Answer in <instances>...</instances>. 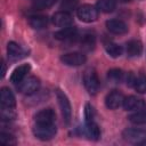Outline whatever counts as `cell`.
Segmentation results:
<instances>
[{
  "label": "cell",
  "mask_w": 146,
  "mask_h": 146,
  "mask_svg": "<svg viewBox=\"0 0 146 146\" xmlns=\"http://www.w3.org/2000/svg\"><path fill=\"white\" fill-rule=\"evenodd\" d=\"M57 132L55 123H35L33 127V135L40 140H49Z\"/></svg>",
  "instance_id": "1"
},
{
  "label": "cell",
  "mask_w": 146,
  "mask_h": 146,
  "mask_svg": "<svg viewBox=\"0 0 146 146\" xmlns=\"http://www.w3.org/2000/svg\"><path fill=\"white\" fill-rule=\"evenodd\" d=\"M83 84L90 95H96L99 90V79L94 68H87L83 73Z\"/></svg>",
  "instance_id": "2"
},
{
  "label": "cell",
  "mask_w": 146,
  "mask_h": 146,
  "mask_svg": "<svg viewBox=\"0 0 146 146\" xmlns=\"http://www.w3.org/2000/svg\"><path fill=\"white\" fill-rule=\"evenodd\" d=\"M98 9L91 5H82L76 9V16L84 23H92L98 18Z\"/></svg>",
  "instance_id": "3"
},
{
  "label": "cell",
  "mask_w": 146,
  "mask_h": 146,
  "mask_svg": "<svg viewBox=\"0 0 146 146\" xmlns=\"http://www.w3.org/2000/svg\"><path fill=\"white\" fill-rule=\"evenodd\" d=\"M17 88H18L19 92L27 95V96H31L39 90L40 80L36 76H27L17 84Z\"/></svg>",
  "instance_id": "4"
},
{
  "label": "cell",
  "mask_w": 146,
  "mask_h": 146,
  "mask_svg": "<svg viewBox=\"0 0 146 146\" xmlns=\"http://www.w3.org/2000/svg\"><path fill=\"white\" fill-rule=\"evenodd\" d=\"M56 96H57V100H58V104H59V107H60L63 119L68 124L71 122V117H72V108H71L70 100H68L67 96L59 89L56 90Z\"/></svg>",
  "instance_id": "5"
},
{
  "label": "cell",
  "mask_w": 146,
  "mask_h": 146,
  "mask_svg": "<svg viewBox=\"0 0 146 146\" xmlns=\"http://www.w3.org/2000/svg\"><path fill=\"white\" fill-rule=\"evenodd\" d=\"M123 138L127 141L133 144H144L146 143V130L138 128H128L122 133Z\"/></svg>",
  "instance_id": "6"
},
{
  "label": "cell",
  "mask_w": 146,
  "mask_h": 146,
  "mask_svg": "<svg viewBox=\"0 0 146 146\" xmlns=\"http://www.w3.org/2000/svg\"><path fill=\"white\" fill-rule=\"evenodd\" d=\"M60 60L63 64H65L67 66H80L86 63L87 57L84 54L75 51V52H67V54L62 55Z\"/></svg>",
  "instance_id": "7"
},
{
  "label": "cell",
  "mask_w": 146,
  "mask_h": 146,
  "mask_svg": "<svg viewBox=\"0 0 146 146\" xmlns=\"http://www.w3.org/2000/svg\"><path fill=\"white\" fill-rule=\"evenodd\" d=\"M122 106L125 111L135 112V111L146 108V103L143 98H139L137 96H128V97H124Z\"/></svg>",
  "instance_id": "8"
},
{
  "label": "cell",
  "mask_w": 146,
  "mask_h": 146,
  "mask_svg": "<svg viewBox=\"0 0 146 146\" xmlns=\"http://www.w3.org/2000/svg\"><path fill=\"white\" fill-rule=\"evenodd\" d=\"M124 100V96L119 90H112L110 94H107L105 98V105L110 110H116L119 108Z\"/></svg>",
  "instance_id": "9"
},
{
  "label": "cell",
  "mask_w": 146,
  "mask_h": 146,
  "mask_svg": "<svg viewBox=\"0 0 146 146\" xmlns=\"http://www.w3.org/2000/svg\"><path fill=\"white\" fill-rule=\"evenodd\" d=\"M51 22L54 25L59 26V27H66V26H71L73 23V18L72 15L68 11L65 10H60L57 11L52 15L51 17Z\"/></svg>",
  "instance_id": "10"
},
{
  "label": "cell",
  "mask_w": 146,
  "mask_h": 146,
  "mask_svg": "<svg viewBox=\"0 0 146 146\" xmlns=\"http://www.w3.org/2000/svg\"><path fill=\"white\" fill-rule=\"evenodd\" d=\"M35 123H55L56 113L51 108H43L34 115Z\"/></svg>",
  "instance_id": "11"
},
{
  "label": "cell",
  "mask_w": 146,
  "mask_h": 146,
  "mask_svg": "<svg viewBox=\"0 0 146 146\" xmlns=\"http://www.w3.org/2000/svg\"><path fill=\"white\" fill-rule=\"evenodd\" d=\"M30 71H31V65L30 64H22V65H19L18 67H16L13 71L11 75H10V81L13 83L18 84L21 81H23L26 78V75H27V73Z\"/></svg>",
  "instance_id": "12"
},
{
  "label": "cell",
  "mask_w": 146,
  "mask_h": 146,
  "mask_svg": "<svg viewBox=\"0 0 146 146\" xmlns=\"http://www.w3.org/2000/svg\"><path fill=\"white\" fill-rule=\"evenodd\" d=\"M106 27L111 33L124 34L128 32V25L121 19H110L106 22Z\"/></svg>",
  "instance_id": "13"
},
{
  "label": "cell",
  "mask_w": 146,
  "mask_h": 146,
  "mask_svg": "<svg viewBox=\"0 0 146 146\" xmlns=\"http://www.w3.org/2000/svg\"><path fill=\"white\" fill-rule=\"evenodd\" d=\"M54 36L57 39V40H63V41H66V40H73L78 36V30L76 27L74 26H66V27H63L62 30L57 31Z\"/></svg>",
  "instance_id": "14"
},
{
  "label": "cell",
  "mask_w": 146,
  "mask_h": 146,
  "mask_svg": "<svg viewBox=\"0 0 146 146\" xmlns=\"http://www.w3.org/2000/svg\"><path fill=\"white\" fill-rule=\"evenodd\" d=\"M83 133L91 140H98L100 138V129L95 121L86 122L83 127Z\"/></svg>",
  "instance_id": "15"
},
{
  "label": "cell",
  "mask_w": 146,
  "mask_h": 146,
  "mask_svg": "<svg viewBox=\"0 0 146 146\" xmlns=\"http://www.w3.org/2000/svg\"><path fill=\"white\" fill-rule=\"evenodd\" d=\"M7 52H8V57L13 60H17V59H21L22 57L25 56V51L24 49L17 44L16 42L14 41H10L7 46Z\"/></svg>",
  "instance_id": "16"
},
{
  "label": "cell",
  "mask_w": 146,
  "mask_h": 146,
  "mask_svg": "<svg viewBox=\"0 0 146 146\" xmlns=\"http://www.w3.org/2000/svg\"><path fill=\"white\" fill-rule=\"evenodd\" d=\"M0 99H1V106L5 107H13L15 108L16 105V100H15V96L13 94V91L9 88H2L1 92H0Z\"/></svg>",
  "instance_id": "17"
},
{
  "label": "cell",
  "mask_w": 146,
  "mask_h": 146,
  "mask_svg": "<svg viewBox=\"0 0 146 146\" xmlns=\"http://www.w3.org/2000/svg\"><path fill=\"white\" fill-rule=\"evenodd\" d=\"M125 51L130 57H138L143 52V44L139 40H130L125 44Z\"/></svg>",
  "instance_id": "18"
},
{
  "label": "cell",
  "mask_w": 146,
  "mask_h": 146,
  "mask_svg": "<svg viewBox=\"0 0 146 146\" xmlns=\"http://www.w3.org/2000/svg\"><path fill=\"white\" fill-rule=\"evenodd\" d=\"M80 46L83 50H87V51H90L95 48V44H96V39H95V35L91 34V33H83L81 36H80Z\"/></svg>",
  "instance_id": "19"
},
{
  "label": "cell",
  "mask_w": 146,
  "mask_h": 146,
  "mask_svg": "<svg viewBox=\"0 0 146 146\" xmlns=\"http://www.w3.org/2000/svg\"><path fill=\"white\" fill-rule=\"evenodd\" d=\"M29 24L35 30L44 29L48 25V17L44 15H33L29 18Z\"/></svg>",
  "instance_id": "20"
},
{
  "label": "cell",
  "mask_w": 146,
  "mask_h": 146,
  "mask_svg": "<svg viewBox=\"0 0 146 146\" xmlns=\"http://www.w3.org/2000/svg\"><path fill=\"white\" fill-rule=\"evenodd\" d=\"M131 87L139 94L146 92V76L144 74H135L132 79Z\"/></svg>",
  "instance_id": "21"
},
{
  "label": "cell",
  "mask_w": 146,
  "mask_h": 146,
  "mask_svg": "<svg viewBox=\"0 0 146 146\" xmlns=\"http://www.w3.org/2000/svg\"><path fill=\"white\" fill-rule=\"evenodd\" d=\"M128 120L133 124H146V110L135 111L132 114L128 116Z\"/></svg>",
  "instance_id": "22"
},
{
  "label": "cell",
  "mask_w": 146,
  "mask_h": 146,
  "mask_svg": "<svg viewBox=\"0 0 146 146\" xmlns=\"http://www.w3.org/2000/svg\"><path fill=\"white\" fill-rule=\"evenodd\" d=\"M105 50H106V52H107L111 57H113V58L120 57V56L122 55V52H123L122 47H121L120 44H117V43H114V42H107V43L105 44Z\"/></svg>",
  "instance_id": "23"
},
{
  "label": "cell",
  "mask_w": 146,
  "mask_h": 146,
  "mask_svg": "<svg viewBox=\"0 0 146 146\" xmlns=\"http://www.w3.org/2000/svg\"><path fill=\"white\" fill-rule=\"evenodd\" d=\"M115 0H98L97 1V9L103 13H112L115 9Z\"/></svg>",
  "instance_id": "24"
},
{
  "label": "cell",
  "mask_w": 146,
  "mask_h": 146,
  "mask_svg": "<svg viewBox=\"0 0 146 146\" xmlns=\"http://www.w3.org/2000/svg\"><path fill=\"white\" fill-rule=\"evenodd\" d=\"M124 75L125 73H123V71L119 68H112L107 73V79L113 83H120L124 80Z\"/></svg>",
  "instance_id": "25"
},
{
  "label": "cell",
  "mask_w": 146,
  "mask_h": 146,
  "mask_svg": "<svg viewBox=\"0 0 146 146\" xmlns=\"http://www.w3.org/2000/svg\"><path fill=\"white\" fill-rule=\"evenodd\" d=\"M15 108L13 107H5V106H1V119L3 121H10V120H14L15 116H16V113L14 111Z\"/></svg>",
  "instance_id": "26"
},
{
  "label": "cell",
  "mask_w": 146,
  "mask_h": 146,
  "mask_svg": "<svg viewBox=\"0 0 146 146\" xmlns=\"http://www.w3.org/2000/svg\"><path fill=\"white\" fill-rule=\"evenodd\" d=\"M78 2H79V0H63L60 8H62V10L70 13L71 10H73L78 6Z\"/></svg>",
  "instance_id": "27"
},
{
  "label": "cell",
  "mask_w": 146,
  "mask_h": 146,
  "mask_svg": "<svg viewBox=\"0 0 146 146\" xmlns=\"http://www.w3.org/2000/svg\"><path fill=\"white\" fill-rule=\"evenodd\" d=\"M0 141L5 145H15L16 144V139L13 135L10 133H6V132H1L0 133Z\"/></svg>",
  "instance_id": "28"
},
{
  "label": "cell",
  "mask_w": 146,
  "mask_h": 146,
  "mask_svg": "<svg viewBox=\"0 0 146 146\" xmlns=\"http://www.w3.org/2000/svg\"><path fill=\"white\" fill-rule=\"evenodd\" d=\"M94 108L90 104H87L84 107V117H86V122H90L94 121Z\"/></svg>",
  "instance_id": "29"
},
{
  "label": "cell",
  "mask_w": 146,
  "mask_h": 146,
  "mask_svg": "<svg viewBox=\"0 0 146 146\" xmlns=\"http://www.w3.org/2000/svg\"><path fill=\"white\" fill-rule=\"evenodd\" d=\"M56 0H34V5L38 8H47L51 6Z\"/></svg>",
  "instance_id": "30"
},
{
  "label": "cell",
  "mask_w": 146,
  "mask_h": 146,
  "mask_svg": "<svg viewBox=\"0 0 146 146\" xmlns=\"http://www.w3.org/2000/svg\"><path fill=\"white\" fill-rule=\"evenodd\" d=\"M5 73H6V65H5V62L2 60V73H1V75L3 76V75H5Z\"/></svg>",
  "instance_id": "31"
},
{
  "label": "cell",
  "mask_w": 146,
  "mask_h": 146,
  "mask_svg": "<svg viewBox=\"0 0 146 146\" xmlns=\"http://www.w3.org/2000/svg\"><path fill=\"white\" fill-rule=\"evenodd\" d=\"M119 1H121V2H128V1H130V0H119Z\"/></svg>",
  "instance_id": "32"
}]
</instances>
